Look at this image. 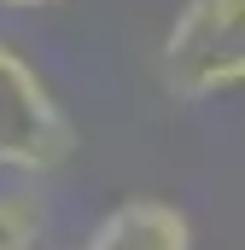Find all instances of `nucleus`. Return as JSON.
<instances>
[{
	"label": "nucleus",
	"mask_w": 245,
	"mask_h": 250,
	"mask_svg": "<svg viewBox=\"0 0 245 250\" xmlns=\"http://www.w3.org/2000/svg\"><path fill=\"white\" fill-rule=\"evenodd\" d=\"M41 227H47L41 198H29V192H0V250H35L41 245Z\"/></svg>",
	"instance_id": "nucleus-4"
},
{
	"label": "nucleus",
	"mask_w": 245,
	"mask_h": 250,
	"mask_svg": "<svg viewBox=\"0 0 245 250\" xmlns=\"http://www.w3.org/2000/svg\"><path fill=\"white\" fill-rule=\"evenodd\" d=\"M76 151H82L76 117L47 87V76L35 70V59H24L0 35V169L35 181V175L64 169Z\"/></svg>",
	"instance_id": "nucleus-2"
},
{
	"label": "nucleus",
	"mask_w": 245,
	"mask_h": 250,
	"mask_svg": "<svg viewBox=\"0 0 245 250\" xmlns=\"http://www.w3.org/2000/svg\"><path fill=\"white\" fill-rule=\"evenodd\" d=\"M82 250H193V221L170 198H122L99 215Z\"/></svg>",
	"instance_id": "nucleus-3"
},
{
	"label": "nucleus",
	"mask_w": 245,
	"mask_h": 250,
	"mask_svg": "<svg viewBox=\"0 0 245 250\" xmlns=\"http://www.w3.org/2000/svg\"><path fill=\"white\" fill-rule=\"evenodd\" d=\"M158 82L181 105L245 93V0H181L158 41Z\"/></svg>",
	"instance_id": "nucleus-1"
},
{
	"label": "nucleus",
	"mask_w": 245,
	"mask_h": 250,
	"mask_svg": "<svg viewBox=\"0 0 245 250\" xmlns=\"http://www.w3.org/2000/svg\"><path fill=\"white\" fill-rule=\"evenodd\" d=\"M6 12H41V6H59V0H0Z\"/></svg>",
	"instance_id": "nucleus-5"
}]
</instances>
